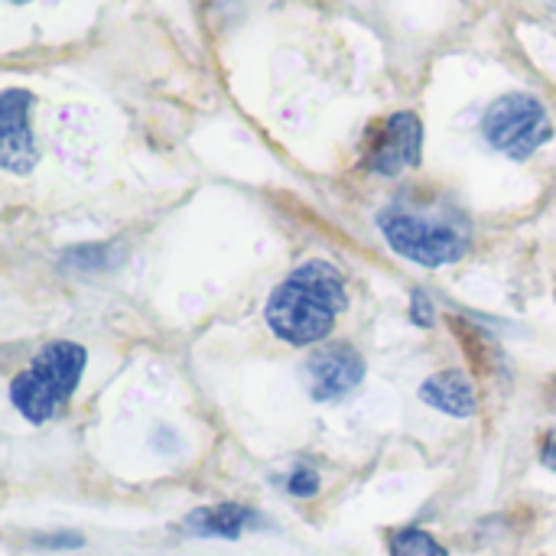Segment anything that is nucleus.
<instances>
[{
  "mask_svg": "<svg viewBox=\"0 0 556 556\" xmlns=\"http://www.w3.org/2000/svg\"><path fill=\"white\" fill-rule=\"evenodd\" d=\"M345 309L349 283L342 270L329 261H306L274 287L264 319L280 342L309 349L332 336L336 319Z\"/></svg>",
  "mask_w": 556,
  "mask_h": 556,
  "instance_id": "obj_1",
  "label": "nucleus"
},
{
  "mask_svg": "<svg viewBox=\"0 0 556 556\" xmlns=\"http://www.w3.org/2000/svg\"><path fill=\"white\" fill-rule=\"evenodd\" d=\"M378 231L394 254L430 270L463 261L472 248L469 215L443 202L388 205L378 215Z\"/></svg>",
  "mask_w": 556,
  "mask_h": 556,
  "instance_id": "obj_2",
  "label": "nucleus"
},
{
  "mask_svg": "<svg viewBox=\"0 0 556 556\" xmlns=\"http://www.w3.org/2000/svg\"><path fill=\"white\" fill-rule=\"evenodd\" d=\"M88 352L78 342L59 339L39 349V355L10 384V401L33 427L55 420L81 384Z\"/></svg>",
  "mask_w": 556,
  "mask_h": 556,
  "instance_id": "obj_3",
  "label": "nucleus"
},
{
  "mask_svg": "<svg viewBox=\"0 0 556 556\" xmlns=\"http://www.w3.org/2000/svg\"><path fill=\"white\" fill-rule=\"evenodd\" d=\"M482 137L495 153L525 163L554 140V121L538 94L508 91L495 98L482 114Z\"/></svg>",
  "mask_w": 556,
  "mask_h": 556,
  "instance_id": "obj_4",
  "label": "nucleus"
},
{
  "mask_svg": "<svg viewBox=\"0 0 556 556\" xmlns=\"http://www.w3.org/2000/svg\"><path fill=\"white\" fill-rule=\"evenodd\" d=\"M424 163V121L414 111H394L378 121L362 147V166L375 176H401Z\"/></svg>",
  "mask_w": 556,
  "mask_h": 556,
  "instance_id": "obj_5",
  "label": "nucleus"
},
{
  "mask_svg": "<svg viewBox=\"0 0 556 556\" xmlns=\"http://www.w3.org/2000/svg\"><path fill=\"white\" fill-rule=\"evenodd\" d=\"M303 371H306L309 397L319 401V404H329V401L349 397L365 381L368 368H365V358H362V352L355 345L329 342V345H319L309 355Z\"/></svg>",
  "mask_w": 556,
  "mask_h": 556,
  "instance_id": "obj_6",
  "label": "nucleus"
},
{
  "mask_svg": "<svg viewBox=\"0 0 556 556\" xmlns=\"http://www.w3.org/2000/svg\"><path fill=\"white\" fill-rule=\"evenodd\" d=\"M33 91L7 88L0 94V166L13 176L33 173L39 147L33 137Z\"/></svg>",
  "mask_w": 556,
  "mask_h": 556,
  "instance_id": "obj_7",
  "label": "nucleus"
},
{
  "mask_svg": "<svg viewBox=\"0 0 556 556\" xmlns=\"http://www.w3.org/2000/svg\"><path fill=\"white\" fill-rule=\"evenodd\" d=\"M420 401L427 407L446 414V417H456V420H469L479 410L476 384H472V378L463 368H446V371L430 375L420 384Z\"/></svg>",
  "mask_w": 556,
  "mask_h": 556,
  "instance_id": "obj_8",
  "label": "nucleus"
},
{
  "mask_svg": "<svg viewBox=\"0 0 556 556\" xmlns=\"http://www.w3.org/2000/svg\"><path fill=\"white\" fill-rule=\"evenodd\" d=\"M257 511L235 505V502H222V505H208V508H195L186 521L182 531L189 538H222V541H238L244 531H251L257 525Z\"/></svg>",
  "mask_w": 556,
  "mask_h": 556,
  "instance_id": "obj_9",
  "label": "nucleus"
},
{
  "mask_svg": "<svg viewBox=\"0 0 556 556\" xmlns=\"http://www.w3.org/2000/svg\"><path fill=\"white\" fill-rule=\"evenodd\" d=\"M121 261V251L114 244H81V248H72L62 254V267L68 270H85V274H94V270H108Z\"/></svg>",
  "mask_w": 556,
  "mask_h": 556,
  "instance_id": "obj_10",
  "label": "nucleus"
},
{
  "mask_svg": "<svg viewBox=\"0 0 556 556\" xmlns=\"http://www.w3.org/2000/svg\"><path fill=\"white\" fill-rule=\"evenodd\" d=\"M391 556H450V554H446V547H443L433 534H427V531H420V528H404V531H397V534L391 538Z\"/></svg>",
  "mask_w": 556,
  "mask_h": 556,
  "instance_id": "obj_11",
  "label": "nucleus"
},
{
  "mask_svg": "<svg viewBox=\"0 0 556 556\" xmlns=\"http://www.w3.org/2000/svg\"><path fill=\"white\" fill-rule=\"evenodd\" d=\"M287 492L296 495V498H313V495L319 492V476H316V469L296 466V469L290 472V479H287Z\"/></svg>",
  "mask_w": 556,
  "mask_h": 556,
  "instance_id": "obj_12",
  "label": "nucleus"
},
{
  "mask_svg": "<svg viewBox=\"0 0 556 556\" xmlns=\"http://www.w3.org/2000/svg\"><path fill=\"white\" fill-rule=\"evenodd\" d=\"M33 544L42 551H78L85 538L75 531H52V534H33Z\"/></svg>",
  "mask_w": 556,
  "mask_h": 556,
  "instance_id": "obj_13",
  "label": "nucleus"
},
{
  "mask_svg": "<svg viewBox=\"0 0 556 556\" xmlns=\"http://www.w3.org/2000/svg\"><path fill=\"white\" fill-rule=\"evenodd\" d=\"M410 323L420 326V329H430L437 323V306L427 296V290H414L410 293Z\"/></svg>",
  "mask_w": 556,
  "mask_h": 556,
  "instance_id": "obj_14",
  "label": "nucleus"
},
{
  "mask_svg": "<svg viewBox=\"0 0 556 556\" xmlns=\"http://www.w3.org/2000/svg\"><path fill=\"white\" fill-rule=\"evenodd\" d=\"M541 463L556 472V430H551L547 437H544V446H541Z\"/></svg>",
  "mask_w": 556,
  "mask_h": 556,
  "instance_id": "obj_15",
  "label": "nucleus"
},
{
  "mask_svg": "<svg viewBox=\"0 0 556 556\" xmlns=\"http://www.w3.org/2000/svg\"><path fill=\"white\" fill-rule=\"evenodd\" d=\"M10 3H29V0H10Z\"/></svg>",
  "mask_w": 556,
  "mask_h": 556,
  "instance_id": "obj_16",
  "label": "nucleus"
},
{
  "mask_svg": "<svg viewBox=\"0 0 556 556\" xmlns=\"http://www.w3.org/2000/svg\"><path fill=\"white\" fill-rule=\"evenodd\" d=\"M554 3H556V0H554Z\"/></svg>",
  "mask_w": 556,
  "mask_h": 556,
  "instance_id": "obj_17",
  "label": "nucleus"
}]
</instances>
